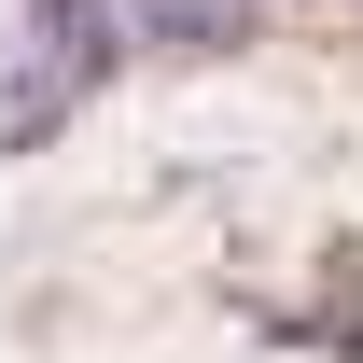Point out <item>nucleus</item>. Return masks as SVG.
Listing matches in <instances>:
<instances>
[{"mask_svg":"<svg viewBox=\"0 0 363 363\" xmlns=\"http://www.w3.org/2000/svg\"><path fill=\"white\" fill-rule=\"evenodd\" d=\"M126 0H14V140H43L56 112H84L126 56Z\"/></svg>","mask_w":363,"mask_h":363,"instance_id":"f257e3e1","label":"nucleus"},{"mask_svg":"<svg viewBox=\"0 0 363 363\" xmlns=\"http://www.w3.org/2000/svg\"><path fill=\"white\" fill-rule=\"evenodd\" d=\"M252 14H266V0H126V28H140L154 56H238Z\"/></svg>","mask_w":363,"mask_h":363,"instance_id":"f03ea898","label":"nucleus"}]
</instances>
